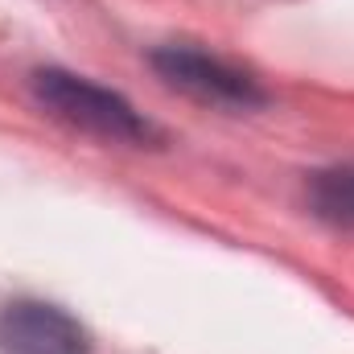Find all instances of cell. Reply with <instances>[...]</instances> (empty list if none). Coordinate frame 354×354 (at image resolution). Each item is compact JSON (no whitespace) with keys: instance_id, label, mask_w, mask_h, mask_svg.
<instances>
[{"instance_id":"obj_1","label":"cell","mask_w":354,"mask_h":354,"mask_svg":"<svg viewBox=\"0 0 354 354\" xmlns=\"http://www.w3.org/2000/svg\"><path fill=\"white\" fill-rule=\"evenodd\" d=\"M33 95L37 103L58 115L62 124L103 136V140H120V145H153L157 128L115 91L99 87L91 79H79L71 71H37L33 75Z\"/></svg>"},{"instance_id":"obj_2","label":"cell","mask_w":354,"mask_h":354,"mask_svg":"<svg viewBox=\"0 0 354 354\" xmlns=\"http://www.w3.org/2000/svg\"><path fill=\"white\" fill-rule=\"evenodd\" d=\"M153 66L165 83H174L177 91H185L202 103L248 111V107H260L268 99L264 87L252 75H243L239 66H231L206 50H194V46H161L153 54Z\"/></svg>"},{"instance_id":"obj_3","label":"cell","mask_w":354,"mask_h":354,"mask_svg":"<svg viewBox=\"0 0 354 354\" xmlns=\"http://www.w3.org/2000/svg\"><path fill=\"white\" fill-rule=\"evenodd\" d=\"M0 351L4 354H87L83 326L46 301H17L0 309Z\"/></svg>"},{"instance_id":"obj_4","label":"cell","mask_w":354,"mask_h":354,"mask_svg":"<svg viewBox=\"0 0 354 354\" xmlns=\"http://www.w3.org/2000/svg\"><path fill=\"white\" fill-rule=\"evenodd\" d=\"M309 206L334 227H354V165L322 169L309 177Z\"/></svg>"}]
</instances>
